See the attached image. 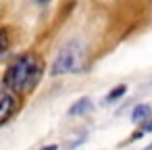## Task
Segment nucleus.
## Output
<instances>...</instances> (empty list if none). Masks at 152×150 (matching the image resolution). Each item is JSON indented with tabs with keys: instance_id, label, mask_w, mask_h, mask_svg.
<instances>
[{
	"instance_id": "obj_1",
	"label": "nucleus",
	"mask_w": 152,
	"mask_h": 150,
	"mask_svg": "<svg viewBox=\"0 0 152 150\" xmlns=\"http://www.w3.org/2000/svg\"><path fill=\"white\" fill-rule=\"evenodd\" d=\"M42 75V61L36 54L19 56L4 73V86L15 94H27L36 88Z\"/></svg>"
},
{
	"instance_id": "obj_5",
	"label": "nucleus",
	"mask_w": 152,
	"mask_h": 150,
	"mask_svg": "<svg viewBox=\"0 0 152 150\" xmlns=\"http://www.w3.org/2000/svg\"><path fill=\"white\" fill-rule=\"evenodd\" d=\"M150 106L148 104H137L135 108H133V113H131V117H133V121H144V119H148L150 117Z\"/></svg>"
},
{
	"instance_id": "obj_8",
	"label": "nucleus",
	"mask_w": 152,
	"mask_h": 150,
	"mask_svg": "<svg viewBox=\"0 0 152 150\" xmlns=\"http://www.w3.org/2000/svg\"><path fill=\"white\" fill-rule=\"evenodd\" d=\"M42 150H56V146H46V148H42Z\"/></svg>"
},
{
	"instance_id": "obj_9",
	"label": "nucleus",
	"mask_w": 152,
	"mask_h": 150,
	"mask_svg": "<svg viewBox=\"0 0 152 150\" xmlns=\"http://www.w3.org/2000/svg\"><path fill=\"white\" fill-rule=\"evenodd\" d=\"M38 4H46V2H50V0H36Z\"/></svg>"
},
{
	"instance_id": "obj_10",
	"label": "nucleus",
	"mask_w": 152,
	"mask_h": 150,
	"mask_svg": "<svg viewBox=\"0 0 152 150\" xmlns=\"http://www.w3.org/2000/svg\"><path fill=\"white\" fill-rule=\"evenodd\" d=\"M146 131H152V123H148V125H146Z\"/></svg>"
},
{
	"instance_id": "obj_2",
	"label": "nucleus",
	"mask_w": 152,
	"mask_h": 150,
	"mask_svg": "<svg viewBox=\"0 0 152 150\" xmlns=\"http://www.w3.org/2000/svg\"><path fill=\"white\" fill-rule=\"evenodd\" d=\"M81 69V48L77 42H69L56 56L54 61V67H52V73L54 75H61V73H73Z\"/></svg>"
},
{
	"instance_id": "obj_6",
	"label": "nucleus",
	"mask_w": 152,
	"mask_h": 150,
	"mask_svg": "<svg viewBox=\"0 0 152 150\" xmlns=\"http://www.w3.org/2000/svg\"><path fill=\"white\" fill-rule=\"evenodd\" d=\"M125 92H127V88H125V86H119V88H115V90H113V92L108 94V100L113 102V100H117V98H121V96H123Z\"/></svg>"
},
{
	"instance_id": "obj_3",
	"label": "nucleus",
	"mask_w": 152,
	"mask_h": 150,
	"mask_svg": "<svg viewBox=\"0 0 152 150\" xmlns=\"http://www.w3.org/2000/svg\"><path fill=\"white\" fill-rule=\"evenodd\" d=\"M15 110H17V98L13 94H2L0 96V125L7 123L13 117Z\"/></svg>"
},
{
	"instance_id": "obj_7",
	"label": "nucleus",
	"mask_w": 152,
	"mask_h": 150,
	"mask_svg": "<svg viewBox=\"0 0 152 150\" xmlns=\"http://www.w3.org/2000/svg\"><path fill=\"white\" fill-rule=\"evenodd\" d=\"M7 48H9V38H7V34L2 29H0V54H2Z\"/></svg>"
},
{
	"instance_id": "obj_4",
	"label": "nucleus",
	"mask_w": 152,
	"mask_h": 150,
	"mask_svg": "<svg viewBox=\"0 0 152 150\" xmlns=\"http://www.w3.org/2000/svg\"><path fill=\"white\" fill-rule=\"evenodd\" d=\"M88 110H92V102H90L88 98H81L79 102H75V104L69 108V115H71V117H75V115L81 117V115H86Z\"/></svg>"
}]
</instances>
